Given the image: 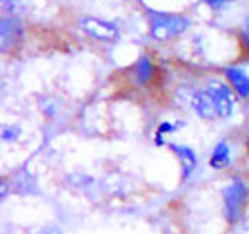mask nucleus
Returning <instances> with one entry per match:
<instances>
[{"mask_svg":"<svg viewBox=\"0 0 249 234\" xmlns=\"http://www.w3.org/2000/svg\"><path fill=\"white\" fill-rule=\"evenodd\" d=\"M222 198V215L224 221L234 227L244 219V213L249 205V182L244 176H232L220 192Z\"/></svg>","mask_w":249,"mask_h":234,"instance_id":"nucleus-1","label":"nucleus"},{"mask_svg":"<svg viewBox=\"0 0 249 234\" xmlns=\"http://www.w3.org/2000/svg\"><path fill=\"white\" fill-rule=\"evenodd\" d=\"M148 29L150 39L156 42H169L177 37H180L190 27V18L182 14H171V12H156L148 10Z\"/></svg>","mask_w":249,"mask_h":234,"instance_id":"nucleus-2","label":"nucleus"},{"mask_svg":"<svg viewBox=\"0 0 249 234\" xmlns=\"http://www.w3.org/2000/svg\"><path fill=\"white\" fill-rule=\"evenodd\" d=\"M205 90L207 94L211 96L213 104H215V110H217V116L222 119H228V117L234 116V108H236V94L234 90L230 88V85L222 79H209L205 83Z\"/></svg>","mask_w":249,"mask_h":234,"instance_id":"nucleus-3","label":"nucleus"},{"mask_svg":"<svg viewBox=\"0 0 249 234\" xmlns=\"http://www.w3.org/2000/svg\"><path fill=\"white\" fill-rule=\"evenodd\" d=\"M79 27L85 35H89L94 40H100V42H107V44H113L121 39V31L115 23L107 21V20H102V18H94V16H85L79 20Z\"/></svg>","mask_w":249,"mask_h":234,"instance_id":"nucleus-4","label":"nucleus"},{"mask_svg":"<svg viewBox=\"0 0 249 234\" xmlns=\"http://www.w3.org/2000/svg\"><path fill=\"white\" fill-rule=\"evenodd\" d=\"M186 98L190 108L194 110V114L197 117H201V119H215V117H218L215 104H213V100H211V96L207 94L205 88H190Z\"/></svg>","mask_w":249,"mask_h":234,"instance_id":"nucleus-5","label":"nucleus"},{"mask_svg":"<svg viewBox=\"0 0 249 234\" xmlns=\"http://www.w3.org/2000/svg\"><path fill=\"white\" fill-rule=\"evenodd\" d=\"M167 146L178 159V165L182 171V180H188L197 169V154L194 152V148L186 146V144H178V142H169Z\"/></svg>","mask_w":249,"mask_h":234,"instance_id":"nucleus-6","label":"nucleus"},{"mask_svg":"<svg viewBox=\"0 0 249 234\" xmlns=\"http://www.w3.org/2000/svg\"><path fill=\"white\" fill-rule=\"evenodd\" d=\"M224 77L230 88L234 90L236 98L240 100H248L249 98V75L248 71L240 65H228L224 67Z\"/></svg>","mask_w":249,"mask_h":234,"instance_id":"nucleus-7","label":"nucleus"},{"mask_svg":"<svg viewBox=\"0 0 249 234\" xmlns=\"http://www.w3.org/2000/svg\"><path fill=\"white\" fill-rule=\"evenodd\" d=\"M23 35V25L16 16H4L2 18V50L8 52L14 48V44Z\"/></svg>","mask_w":249,"mask_h":234,"instance_id":"nucleus-8","label":"nucleus"},{"mask_svg":"<svg viewBox=\"0 0 249 234\" xmlns=\"http://www.w3.org/2000/svg\"><path fill=\"white\" fill-rule=\"evenodd\" d=\"M132 73H134V81H136V85H140V87L150 85V83L154 81V77H156V63H154L152 56L142 54L140 58L134 61Z\"/></svg>","mask_w":249,"mask_h":234,"instance_id":"nucleus-9","label":"nucleus"},{"mask_svg":"<svg viewBox=\"0 0 249 234\" xmlns=\"http://www.w3.org/2000/svg\"><path fill=\"white\" fill-rule=\"evenodd\" d=\"M232 165V146L228 140H218L213 152H211V157H209V167L215 169V171H224Z\"/></svg>","mask_w":249,"mask_h":234,"instance_id":"nucleus-10","label":"nucleus"},{"mask_svg":"<svg viewBox=\"0 0 249 234\" xmlns=\"http://www.w3.org/2000/svg\"><path fill=\"white\" fill-rule=\"evenodd\" d=\"M23 131L18 125H4L2 127V140L4 142H18L21 138Z\"/></svg>","mask_w":249,"mask_h":234,"instance_id":"nucleus-11","label":"nucleus"},{"mask_svg":"<svg viewBox=\"0 0 249 234\" xmlns=\"http://www.w3.org/2000/svg\"><path fill=\"white\" fill-rule=\"evenodd\" d=\"M240 44H242V50H244V54L248 56L249 59V14L244 18V23H242V27H240Z\"/></svg>","mask_w":249,"mask_h":234,"instance_id":"nucleus-12","label":"nucleus"},{"mask_svg":"<svg viewBox=\"0 0 249 234\" xmlns=\"http://www.w3.org/2000/svg\"><path fill=\"white\" fill-rule=\"evenodd\" d=\"M182 123H173V121H161L159 125H157V133L159 135H171V133H177V131H180L182 127H180Z\"/></svg>","mask_w":249,"mask_h":234,"instance_id":"nucleus-13","label":"nucleus"},{"mask_svg":"<svg viewBox=\"0 0 249 234\" xmlns=\"http://www.w3.org/2000/svg\"><path fill=\"white\" fill-rule=\"evenodd\" d=\"M23 0H4V10L10 12V16H16L18 10H21Z\"/></svg>","mask_w":249,"mask_h":234,"instance_id":"nucleus-14","label":"nucleus"},{"mask_svg":"<svg viewBox=\"0 0 249 234\" xmlns=\"http://www.w3.org/2000/svg\"><path fill=\"white\" fill-rule=\"evenodd\" d=\"M35 234H63V231L60 227H56V225H46V227H42L40 231H36Z\"/></svg>","mask_w":249,"mask_h":234,"instance_id":"nucleus-15","label":"nucleus"},{"mask_svg":"<svg viewBox=\"0 0 249 234\" xmlns=\"http://www.w3.org/2000/svg\"><path fill=\"white\" fill-rule=\"evenodd\" d=\"M232 0H205V4L211 8V10H220V8H224L226 4H230Z\"/></svg>","mask_w":249,"mask_h":234,"instance_id":"nucleus-16","label":"nucleus"},{"mask_svg":"<svg viewBox=\"0 0 249 234\" xmlns=\"http://www.w3.org/2000/svg\"><path fill=\"white\" fill-rule=\"evenodd\" d=\"M156 146H165V144H169V142H165V136L163 135H159V133H156Z\"/></svg>","mask_w":249,"mask_h":234,"instance_id":"nucleus-17","label":"nucleus"},{"mask_svg":"<svg viewBox=\"0 0 249 234\" xmlns=\"http://www.w3.org/2000/svg\"><path fill=\"white\" fill-rule=\"evenodd\" d=\"M244 144H246V152H248V157H249V133L246 135V142Z\"/></svg>","mask_w":249,"mask_h":234,"instance_id":"nucleus-18","label":"nucleus"}]
</instances>
